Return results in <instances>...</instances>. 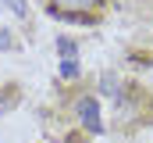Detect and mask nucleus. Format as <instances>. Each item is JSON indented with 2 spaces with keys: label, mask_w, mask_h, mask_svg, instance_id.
I'll return each instance as SVG.
<instances>
[{
  "label": "nucleus",
  "mask_w": 153,
  "mask_h": 143,
  "mask_svg": "<svg viewBox=\"0 0 153 143\" xmlns=\"http://www.w3.org/2000/svg\"><path fill=\"white\" fill-rule=\"evenodd\" d=\"M103 0H53V11H61V14H68V18H82V11H93V7H100Z\"/></svg>",
  "instance_id": "f03ea898"
},
{
  "label": "nucleus",
  "mask_w": 153,
  "mask_h": 143,
  "mask_svg": "<svg viewBox=\"0 0 153 143\" xmlns=\"http://www.w3.org/2000/svg\"><path fill=\"white\" fill-rule=\"evenodd\" d=\"M61 75H64V79H78V61L75 57H64V61H61Z\"/></svg>",
  "instance_id": "7ed1b4c3"
},
{
  "label": "nucleus",
  "mask_w": 153,
  "mask_h": 143,
  "mask_svg": "<svg viewBox=\"0 0 153 143\" xmlns=\"http://www.w3.org/2000/svg\"><path fill=\"white\" fill-rule=\"evenodd\" d=\"M75 114H78V122H82L89 132H100V129H103V118H100L96 97H78V100H75Z\"/></svg>",
  "instance_id": "f257e3e1"
},
{
  "label": "nucleus",
  "mask_w": 153,
  "mask_h": 143,
  "mask_svg": "<svg viewBox=\"0 0 153 143\" xmlns=\"http://www.w3.org/2000/svg\"><path fill=\"white\" fill-rule=\"evenodd\" d=\"M0 4H4V7H11V14H14V18H25V11H29V7H25V0H0Z\"/></svg>",
  "instance_id": "20e7f679"
}]
</instances>
